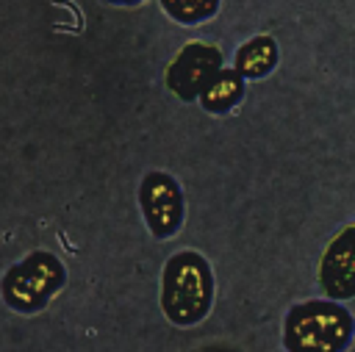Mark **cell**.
Masks as SVG:
<instances>
[{
    "instance_id": "obj_7",
    "label": "cell",
    "mask_w": 355,
    "mask_h": 352,
    "mask_svg": "<svg viewBox=\"0 0 355 352\" xmlns=\"http://www.w3.org/2000/svg\"><path fill=\"white\" fill-rule=\"evenodd\" d=\"M277 61V44L269 36H255L241 50L236 53V72L247 78H261L266 75Z\"/></svg>"
},
{
    "instance_id": "obj_5",
    "label": "cell",
    "mask_w": 355,
    "mask_h": 352,
    "mask_svg": "<svg viewBox=\"0 0 355 352\" xmlns=\"http://www.w3.org/2000/svg\"><path fill=\"white\" fill-rule=\"evenodd\" d=\"M139 197H141V211L150 230L158 238H169L183 219V197L175 177L164 172H150L141 183Z\"/></svg>"
},
{
    "instance_id": "obj_1",
    "label": "cell",
    "mask_w": 355,
    "mask_h": 352,
    "mask_svg": "<svg viewBox=\"0 0 355 352\" xmlns=\"http://www.w3.org/2000/svg\"><path fill=\"white\" fill-rule=\"evenodd\" d=\"M214 297V277L202 255L197 252H178L164 266V288L161 305L175 324H194L200 322Z\"/></svg>"
},
{
    "instance_id": "obj_8",
    "label": "cell",
    "mask_w": 355,
    "mask_h": 352,
    "mask_svg": "<svg viewBox=\"0 0 355 352\" xmlns=\"http://www.w3.org/2000/svg\"><path fill=\"white\" fill-rule=\"evenodd\" d=\"M241 94H244L241 75L236 69H219L214 75V80L202 89L200 100L208 111H227L241 100Z\"/></svg>"
},
{
    "instance_id": "obj_2",
    "label": "cell",
    "mask_w": 355,
    "mask_h": 352,
    "mask_svg": "<svg viewBox=\"0 0 355 352\" xmlns=\"http://www.w3.org/2000/svg\"><path fill=\"white\" fill-rule=\"evenodd\" d=\"M352 338V316L336 302H302L286 316L283 344L288 352H344Z\"/></svg>"
},
{
    "instance_id": "obj_10",
    "label": "cell",
    "mask_w": 355,
    "mask_h": 352,
    "mask_svg": "<svg viewBox=\"0 0 355 352\" xmlns=\"http://www.w3.org/2000/svg\"><path fill=\"white\" fill-rule=\"evenodd\" d=\"M108 3H139V0H108Z\"/></svg>"
},
{
    "instance_id": "obj_6",
    "label": "cell",
    "mask_w": 355,
    "mask_h": 352,
    "mask_svg": "<svg viewBox=\"0 0 355 352\" xmlns=\"http://www.w3.org/2000/svg\"><path fill=\"white\" fill-rule=\"evenodd\" d=\"M319 280L324 291L336 299H347L355 294V225L333 238L322 258Z\"/></svg>"
},
{
    "instance_id": "obj_3",
    "label": "cell",
    "mask_w": 355,
    "mask_h": 352,
    "mask_svg": "<svg viewBox=\"0 0 355 352\" xmlns=\"http://www.w3.org/2000/svg\"><path fill=\"white\" fill-rule=\"evenodd\" d=\"M61 283H64V266L58 263V258L47 252H36L6 272L3 299L17 310L31 313L47 305V299L58 291Z\"/></svg>"
},
{
    "instance_id": "obj_9",
    "label": "cell",
    "mask_w": 355,
    "mask_h": 352,
    "mask_svg": "<svg viewBox=\"0 0 355 352\" xmlns=\"http://www.w3.org/2000/svg\"><path fill=\"white\" fill-rule=\"evenodd\" d=\"M161 6L178 22L194 25V22H202V19L214 17L216 8H219V0H161Z\"/></svg>"
},
{
    "instance_id": "obj_4",
    "label": "cell",
    "mask_w": 355,
    "mask_h": 352,
    "mask_svg": "<svg viewBox=\"0 0 355 352\" xmlns=\"http://www.w3.org/2000/svg\"><path fill=\"white\" fill-rule=\"evenodd\" d=\"M219 69H222V53L216 47H211V44L191 42L169 64L166 83H169V89L178 97L191 100V97H200L202 94V89L214 80V75Z\"/></svg>"
}]
</instances>
